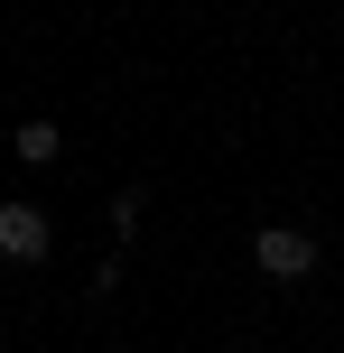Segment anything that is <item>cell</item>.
Wrapping results in <instances>:
<instances>
[{"label":"cell","mask_w":344,"mask_h":353,"mask_svg":"<svg viewBox=\"0 0 344 353\" xmlns=\"http://www.w3.org/2000/svg\"><path fill=\"white\" fill-rule=\"evenodd\" d=\"M252 261H261V279H307V270H316V242H307L298 223H261Z\"/></svg>","instance_id":"obj_1"},{"label":"cell","mask_w":344,"mask_h":353,"mask_svg":"<svg viewBox=\"0 0 344 353\" xmlns=\"http://www.w3.org/2000/svg\"><path fill=\"white\" fill-rule=\"evenodd\" d=\"M0 261H47V214L37 205H0Z\"/></svg>","instance_id":"obj_2"},{"label":"cell","mask_w":344,"mask_h":353,"mask_svg":"<svg viewBox=\"0 0 344 353\" xmlns=\"http://www.w3.org/2000/svg\"><path fill=\"white\" fill-rule=\"evenodd\" d=\"M19 159H37V168H47V159H56V130H47V121H28V130H19Z\"/></svg>","instance_id":"obj_3"},{"label":"cell","mask_w":344,"mask_h":353,"mask_svg":"<svg viewBox=\"0 0 344 353\" xmlns=\"http://www.w3.org/2000/svg\"><path fill=\"white\" fill-rule=\"evenodd\" d=\"M112 232H121V242L140 232V186H121V195H112Z\"/></svg>","instance_id":"obj_4"}]
</instances>
